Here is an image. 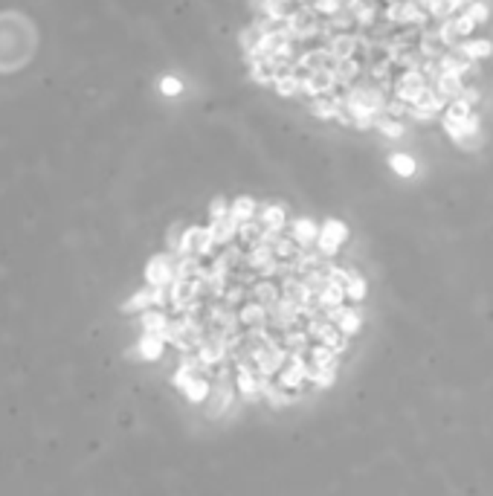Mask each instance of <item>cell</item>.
<instances>
[{
	"label": "cell",
	"instance_id": "obj_1",
	"mask_svg": "<svg viewBox=\"0 0 493 496\" xmlns=\"http://www.w3.org/2000/svg\"><path fill=\"white\" fill-rule=\"evenodd\" d=\"M345 239H348L345 224H340V221H325V227L319 229L316 247H319L322 255H337V250H340V244H342Z\"/></svg>",
	"mask_w": 493,
	"mask_h": 496
},
{
	"label": "cell",
	"instance_id": "obj_2",
	"mask_svg": "<svg viewBox=\"0 0 493 496\" xmlns=\"http://www.w3.org/2000/svg\"><path fill=\"white\" fill-rule=\"evenodd\" d=\"M348 293H345V285L340 279H331L328 276V285L316 293V305L322 311H334V308H342V299H345Z\"/></svg>",
	"mask_w": 493,
	"mask_h": 496
},
{
	"label": "cell",
	"instance_id": "obj_3",
	"mask_svg": "<svg viewBox=\"0 0 493 496\" xmlns=\"http://www.w3.org/2000/svg\"><path fill=\"white\" fill-rule=\"evenodd\" d=\"M281 386H285V389H296L302 381H308V377H311V369L308 366H305V360L302 357H290V366L288 369H281Z\"/></svg>",
	"mask_w": 493,
	"mask_h": 496
},
{
	"label": "cell",
	"instance_id": "obj_4",
	"mask_svg": "<svg viewBox=\"0 0 493 496\" xmlns=\"http://www.w3.org/2000/svg\"><path fill=\"white\" fill-rule=\"evenodd\" d=\"M232 400H236V392L229 389V383H221L218 386V392L212 395V400H209V418H218V415H224L229 407H232Z\"/></svg>",
	"mask_w": 493,
	"mask_h": 496
},
{
	"label": "cell",
	"instance_id": "obj_5",
	"mask_svg": "<svg viewBox=\"0 0 493 496\" xmlns=\"http://www.w3.org/2000/svg\"><path fill=\"white\" fill-rule=\"evenodd\" d=\"M357 38H351V35H337L334 41H331V46H328V53H331V58L334 61H348L351 56H354V50H357Z\"/></svg>",
	"mask_w": 493,
	"mask_h": 496
},
{
	"label": "cell",
	"instance_id": "obj_6",
	"mask_svg": "<svg viewBox=\"0 0 493 496\" xmlns=\"http://www.w3.org/2000/svg\"><path fill=\"white\" fill-rule=\"evenodd\" d=\"M236 389H238V392H241V395H244L247 400H255L258 395H262V389H258V377H255V374H252V371H250V369H247L244 363L238 366V377H236Z\"/></svg>",
	"mask_w": 493,
	"mask_h": 496
},
{
	"label": "cell",
	"instance_id": "obj_7",
	"mask_svg": "<svg viewBox=\"0 0 493 496\" xmlns=\"http://www.w3.org/2000/svg\"><path fill=\"white\" fill-rule=\"evenodd\" d=\"M316 239H319V229H316L314 221H308V218L293 221V241H296V244L311 247V244H316Z\"/></svg>",
	"mask_w": 493,
	"mask_h": 496
},
{
	"label": "cell",
	"instance_id": "obj_8",
	"mask_svg": "<svg viewBox=\"0 0 493 496\" xmlns=\"http://www.w3.org/2000/svg\"><path fill=\"white\" fill-rule=\"evenodd\" d=\"M273 262H276V253H273L270 244H252V250H250V255H247V265H250V267L264 270V267L273 265Z\"/></svg>",
	"mask_w": 493,
	"mask_h": 496
},
{
	"label": "cell",
	"instance_id": "obj_9",
	"mask_svg": "<svg viewBox=\"0 0 493 496\" xmlns=\"http://www.w3.org/2000/svg\"><path fill=\"white\" fill-rule=\"evenodd\" d=\"M360 325H363V311H348V308H340V317H337V328L342 331L345 337H351V334H357L360 331Z\"/></svg>",
	"mask_w": 493,
	"mask_h": 496
},
{
	"label": "cell",
	"instance_id": "obj_10",
	"mask_svg": "<svg viewBox=\"0 0 493 496\" xmlns=\"http://www.w3.org/2000/svg\"><path fill=\"white\" fill-rule=\"evenodd\" d=\"M238 221L232 218V215H226V218H221V221H212V229H215V241L218 244H229L232 239L238 235Z\"/></svg>",
	"mask_w": 493,
	"mask_h": 496
},
{
	"label": "cell",
	"instance_id": "obj_11",
	"mask_svg": "<svg viewBox=\"0 0 493 496\" xmlns=\"http://www.w3.org/2000/svg\"><path fill=\"white\" fill-rule=\"evenodd\" d=\"M169 279H172L169 258H166V255L154 258L151 267H148V281H151V285H157V288H166V281H169Z\"/></svg>",
	"mask_w": 493,
	"mask_h": 496
},
{
	"label": "cell",
	"instance_id": "obj_12",
	"mask_svg": "<svg viewBox=\"0 0 493 496\" xmlns=\"http://www.w3.org/2000/svg\"><path fill=\"white\" fill-rule=\"evenodd\" d=\"M461 90L464 87H461V79L456 73H441L438 76V93H441L444 99H447V96L450 99H461Z\"/></svg>",
	"mask_w": 493,
	"mask_h": 496
},
{
	"label": "cell",
	"instance_id": "obj_13",
	"mask_svg": "<svg viewBox=\"0 0 493 496\" xmlns=\"http://www.w3.org/2000/svg\"><path fill=\"white\" fill-rule=\"evenodd\" d=\"M229 215L236 218L238 224H244V221H255V201H252V198H238L236 203L229 206Z\"/></svg>",
	"mask_w": 493,
	"mask_h": 496
},
{
	"label": "cell",
	"instance_id": "obj_14",
	"mask_svg": "<svg viewBox=\"0 0 493 496\" xmlns=\"http://www.w3.org/2000/svg\"><path fill=\"white\" fill-rule=\"evenodd\" d=\"M258 221H262L264 229H278L281 232V227H285V206H264Z\"/></svg>",
	"mask_w": 493,
	"mask_h": 496
},
{
	"label": "cell",
	"instance_id": "obj_15",
	"mask_svg": "<svg viewBox=\"0 0 493 496\" xmlns=\"http://www.w3.org/2000/svg\"><path fill=\"white\" fill-rule=\"evenodd\" d=\"M255 299L270 311L273 305H278V288L273 285V281H258V285H255Z\"/></svg>",
	"mask_w": 493,
	"mask_h": 496
},
{
	"label": "cell",
	"instance_id": "obj_16",
	"mask_svg": "<svg viewBox=\"0 0 493 496\" xmlns=\"http://www.w3.org/2000/svg\"><path fill=\"white\" fill-rule=\"evenodd\" d=\"M345 293H348V299H351V302H360V299H366V281H363V276H360V273L348 270V279H345Z\"/></svg>",
	"mask_w": 493,
	"mask_h": 496
},
{
	"label": "cell",
	"instance_id": "obj_17",
	"mask_svg": "<svg viewBox=\"0 0 493 496\" xmlns=\"http://www.w3.org/2000/svg\"><path fill=\"white\" fill-rule=\"evenodd\" d=\"M238 319H241L244 325H255V322H264V319H267V308H264L262 302L244 305V308H241V314H238Z\"/></svg>",
	"mask_w": 493,
	"mask_h": 496
},
{
	"label": "cell",
	"instance_id": "obj_18",
	"mask_svg": "<svg viewBox=\"0 0 493 496\" xmlns=\"http://www.w3.org/2000/svg\"><path fill=\"white\" fill-rule=\"evenodd\" d=\"M311 357H314V366H316V369H334V366H337V351L328 348V345H316V348L311 351Z\"/></svg>",
	"mask_w": 493,
	"mask_h": 496
},
{
	"label": "cell",
	"instance_id": "obj_19",
	"mask_svg": "<svg viewBox=\"0 0 493 496\" xmlns=\"http://www.w3.org/2000/svg\"><path fill=\"white\" fill-rule=\"evenodd\" d=\"M209 395H212V386H209V381H203V377H195V381L186 386V398L195 400V404H200V400H206Z\"/></svg>",
	"mask_w": 493,
	"mask_h": 496
},
{
	"label": "cell",
	"instance_id": "obj_20",
	"mask_svg": "<svg viewBox=\"0 0 493 496\" xmlns=\"http://www.w3.org/2000/svg\"><path fill=\"white\" fill-rule=\"evenodd\" d=\"M360 73V67H357V61H337V67H334V76H337V84H351V79H354Z\"/></svg>",
	"mask_w": 493,
	"mask_h": 496
},
{
	"label": "cell",
	"instance_id": "obj_21",
	"mask_svg": "<svg viewBox=\"0 0 493 496\" xmlns=\"http://www.w3.org/2000/svg\"><path fill=\"white\" fill-rule=\"evenodd\" d=\"M427 20V12H421L418 4H404L401 6V18H397V23H415V27H424Z\"/></svg>",
	"mask_w": 493,
	"mask_h": 496
},
{
	"label": "cell",
	"instance_id": "obj_22",
	"mask_svg": "<svg viewBox=\"0 0 493 496\" xmlns=\"http://www.w3.org/2000/svg\"><path fill=\"white\" fill-rule=\"evenodd\" d=\"M212 244H218V241H215V229H212V227H206V229H198L195 253H198V255H209V253H212Z\"/></svg>",
	"mask_w": 493,
	"mask_h": 496
},
{
	"label": "cell",
	"instance_id": "obj_23",
	"mask_svg": "<svg viewBox=\"0 0 493 496\" xmlns=\"http://www.w3.org/2000/svg\"><path fill=\"white\" fill-rule=\"evenodd\" d=\"M262 232H264L262 221H244V224L238 227L241 241H247V244H258V239H262Z\"/></svg>",
	"mask_w": 493,
	"mask_h": 496
},
{
	"label": "cell",
	"instance_id": "obj_24",
	"mask_svg": "<svg viewBox=\"0 0 493 496\" xmlns=\"http://www.w3.org/2000/svg\"><path fill=\"white\" fill-rule=\"evenodd\" d=\"M273 84H276V90L281 93V96H293V93L299 90V84H302V79H296V76L285 73V76H276V79H273Z\"/></svg>",
	"mask_w": 493,
	"mask_h": 496
},
{
	"label": "cell",
	"instance_id": "obj_25",
	"mask_svg": "<svg viewBox=\"0 0 493 496\" xmlns=\"http://www.w3.org/2000/svg\"><path fill=\"white\" fill-rule=\"evenodd\" d=\"M461 6V0H433L430 4V15H435V18H447L453 9H459Z\"/></svg>",
	"mask_w": 493,
	"mask_h": 496
},
{
	"label": "cell",
	"instance_id": "obj_26",
	"mask_svg": "<svg viewBox=\"0 0 493 496\" xmlns=\"http://www.w3.org/2000/svg\"><path fill=\"white\" fill-rule=\"evenodd\" d=\"M490 41H473V44H464V56L467 58H485V56H490Z\"/></svg>",
	"mask_w": 493,
	"mask_h": 496
},
{
	"label": "cell",
	"instance_id": "obj_27",
	"mask_svg": "<svg viewBox=\"0 0 493 496\" xmlns=\"http://www.w3.org/2000/svg\"><path fill=\"white\" fill-rule=\"evenodd\" d=\"M273 253H276V258H281V262H285V258H293L296 255V241L293 239H278Z\"/></svg>",
	"mask_w": 493,
	"mask_h": 496
},
{
	"label": "cell",
	"instance_id": "obj_28",
	"mask_svg": "<svg viewBox=\"0 0 493 496\" xmlns=\"http://www.w3.org/2000/svg\"><path fill=\"white\" fill-rule=\"evenodd\" d=\"M305 285H308L314 293H319V291L328 285V273H325V270H311L308 276H305Z\"/></svg>",
	"mask_w": 493,
	"mask_h": 496
},
{
	"label": "cell",
	"instance_id": "obj_29",
	"mask_svg": "<svg viewBox=\"0 0 493 496\" xmlns=\"http://www.w3.org/2000/svg\"><path fill=\"white\" fill-rule=\"evenodd\" d=\"M334 377H337V371H334V369H316V371H311V381H314L319 389L331 386V383H334Z\"/></svg>",
	"mask_w": 493,
	"mask_h": 496
},
{
	"label": "cell",
	"instance_id": "obj_30",
	"mask_svg": "<svg viewBox=\"0 0 493 496\" xmlns=\"http://www.w3.org/2000/svg\"><path fill=\"white\" fill-rule=\"evenodd\" d=\"M392 169L401 172V174H412V172H415V163H412V157H406V154H395V157H392Z\"/></svg>",
	"mask_w": 493,
	"mask_h": 496
},
{
	"label": "cell",
	"instance_id": "obj_31",
	"mask_svg": "<svg viewBox=\"0 0 493 496\" xmlns=\"http://www.w3.org/2000/svg\"><path fill=\"white\" fill-rule=\"evenodd\" d=\"M314 113L319 116V120H331V116H337V105L328 102V99H316L314 102Z\"/></svg>",
	"mask_w": 493,
	"mask_h": 496
},
{
	"label": "cell",
	"instance_id": "obj_32",
	"mask_svg": "<svg viewBox=\"0 0 493 496\" xmlns=\"http://www.w3.org/2000/svg\"><path fill=\"white\" fill-rule=\"evenodd\" d=\"M314 6H316V12H322V15H337L340 6H342V0H314Z\"/></svg>",
	"mask_w": 493,
	"mask_h": 496
},
{
	"label": "cell",
	"instance_id": "obj_33",
	"mask_svg": "<svg viewBox=\"0 0 493 496\" xmlns=\"http://www.w3.org/2000/svg\"><path fill=\"white\" fill-rule=\"evenodd\" d=\"M374 15H378V9H374L371 4H363V6L357 9V23H363V27H371V23H374Z\"/></svg>",
	"mask_w": 493,
	"mask_h": 496
},
{
	"label": "cell",
	"instance_id": "obj_34",
	"mask_svg": "<svg viewBox=\"0 0 493 496\" xmlns=\"http://www.w3.org/2000/svg\"><path fill=\"white\" fill-rule=\"evenodd\" d=\"M467 15L473 18V23H485L487 15H490V9L485 4H470V6H467Z\"/></svg>",
	"mask_w": 493,
	"mask_h": 496
},
{
	"label": "cell",
	"instance_id": "obj_35",
	"mask_svg": "<svg viewBox=\"0 0 493 496\" xmlns=\"http://www.w3.org/2000/svg\"><path fill=\"white\" fill-rule=\"evenodd\" d=\"M473 27H476V23H473V18L467 15V12L456 18V32H459V35H470V32H473Z\"/></svg>",
	"mask_w": 493,
	"mask_h": 496
},
{
	"label": "cell",
	"instance_id": "obj_36",
	"mask_svg": "<svg viewBox=\"0 0 493 496\" xmlns=\"http://www.w3.org/2000/svg\"><path fill=\"white\" fill-rule=\"evenodd\" d=\"M209 215H212V221H221V218H226V215H229V206H226V201H224V198L212 201V206H209Z\"/></svg>",
	"mask_w": 493,
	"mask_h": 496
},
{
	"label": "cell",
	"instance_id": "obj_37",
	"mask_svg": "<svg viewBox=\"0 0 493 496\" xmlns=\"http://www.w3.org/2000/svg\"><path fill=\"white\" fill-rule=\"evenodd\" d=\"M456 35H459V32H456V20H447V23H444V27L438 30V38H441L444 44H450Z\"/></svg>",
	"mask_w": 493,
	"mask_h": 496
},
{
	"label": "cell",
	"instance_id": "obj_38",
	"mask_svg": "<svg viewBox=\"0 0 493 496\" xmlns=\"http://www.w3.org/2000/svg\"><path fill=\"white\" fill-rule=\"evenodd\" d=\"M380 131L389 134V136H401V134H404V128L397 125L395 120H383V122H380Z\"/></svg>",
	"mask_w": 493,
	"mask_h": 496
},
{
	"label": "cell",
	"instance_id": "obj_39",
	"mask_svg": "<svg viewBox=\"0 0 493 496\" xmlns=\"http://www.w3.org/2000/svg\"><path fill=\"white\" fill-rule=\"evenodd\" d=\"M331 27H334V30H348V27H351V15L337 12V15H334V20H331Z\"/></svg>",
	"mask_w": 493,
	"mask_h": 496
},
{
	"label": "cell",
	"instance_id": "obj_40",
	"mask_svg": "<svg viewBox=\"0 0 493 496\" xmlns=\"http://www.w3.org/2000/svg\"><path fill=\"white\" fill-rule=\"evenodd\" d=\"M406 113V102H392L389 105V116L392 120H397V116H404Z\"/></svg>",
	"mask_w": 493,
	"mask_h": 496
},
{
	"label": "cell",
	"instance_id": "obj_41",
	"mask_svg": "<svg viewBox=\"0 0 493 496\" xmlns=\"http://www.w3.org/2000/svg\"><path fill=\"white\" fill-rule=\"evenodd\" d=\"M461 99H464L467 105H473V102L479 99V93H476V87H464V90H461Z\"/></svg>",
	"mask_w": 493,
	"mask_h": 496
},
{
	"label": "cell",
	"instance_id": "obj_42",
	"mask_svg": "<svg viewBox=\"0 0 493 496\" xmlns=\"http://www.w3.org/2000/svg\"><path fill=\"white\" fill-rule=\"evenodd\" d=\"M162 87H169V93H177V82H166Z\"/></svg>",
	"mask_w": 493,
	"mask_h": 496
}]
</instances>
